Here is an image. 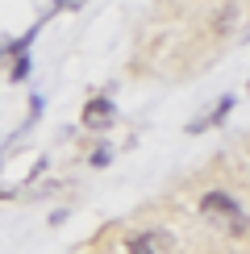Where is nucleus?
I'll use <instances>...</instances> for the list:
<instances>
[{
	"label": "nucleus",
	"instance_id": "f257e3e1",
	"mask_svg": "<svg viewBox=\"0 0 250 254\" xmlns=\"http://www.w3.org/2000/svg\"><path fill=\"white\" fill-rule=\"evenodd\" d=\"M200 208H204L208 221L234 229V234H246V213H242V204H238L229 192H204L200 196Z\"/></svg>",
	"mask_w": 250,
	"mask_h": 254
},
{
	"label": "nucleus",
	"instance_id": "20e7f679",
	"mask_svg": "<svg viewBox=\"0 0 250 254\" xmlns=\"http://www.w3.org/2000/svg\"><path fill=\"white\" fill-rule=\"evenodd\" d=\"M104 163H109V150H104V146H100V150L92 154V167H104Z\"/></svg>",
	"mask_w": 250,
	"mask_h": 254
},
{
	"label": "nucleus",
	"instance_id": "f03ea898",
	"mask_svg": "<svg viewBox=\"0 0 250 254\" xmlns=\"http://www.w3.org/2000/svg\"><path fill=\"white\" fill-rule=\"evenodd\" d=\"M113 117H117V104L109 96H96V100L83 104V125H88V129H109Z\"/></svg>",
	"mask_w": 250,
	"mask_h": 254
},
{
	"label": "nucleus",
	"instance_id": "7ed1b4c3",
	"mask_svg": "<svg viewBox=\"0 0 250 254\" xmlns=\"http://www.w3.org/2000/svg\"><path fill=\"white\" fill-rule=\"evenodd\" d=\"M129 254H171V238L163 229H146L129 238Z\"/></svg>",
	"mask_w": 250,
	"mask_h": 254
}]
</instances>
